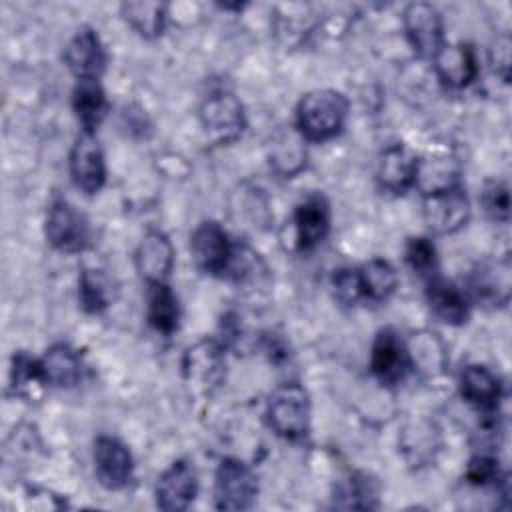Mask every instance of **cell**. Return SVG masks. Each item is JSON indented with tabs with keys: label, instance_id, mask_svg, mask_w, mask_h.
I'll return each instance as SVG.
<instances>
[{
	"label": "cell",
	"instance_id": "ffe728a7",
	"mask_svg": "<svg viewBox=\"0 0 512 512\" xmlns=\"http://www.w3.org/2000/svg\"><path fill=\"white\" fill-rule=\"evenodd\" d=\"M306 138L298 128H280L268 144L270 166L282 176L298 174L306 164Z\"/></svg>",
	"mask_w": 512,
	"mask_h": 512
},
{
	"label": "cell",
	"instance_id": "ba28073f",
	"mask_svg": "<svg viewBox=\"0 0 512 512\" xmlns=\"http://www.w3.org/2000/svg\"><path fill=\"white\" fill-rule=\"evenodd\" d=\"M200 120L206 132L218 142L238 138L246 124L242 104L230 92H216L208 96L200 108Z\"/></svg>",
	"mask_w": 512,
	"mask_h": 512
},
{
	"label": "cell",
	"instance_id": "2e32d148",
	"mask_svg": "<svg viewBox=\"0 0 512 512\" xmlns=\"http://www.w3.org/2000/svg\"><path fill=\"white\" fill-rule=\"evenodd\" d=\"M432 62L438 80L450 88L468 86L478 72L474 52L466 44H442Z\"/></svg>",
	"mask_w": 512,
	"mask_h": 512
},
{
	"label": "cell",
	"instance_id": "9c48e42d",
	"mask_svg": "<svg viewBox=\"0 0 512 512\" xmlns=\"http://www.w3.org/2000/svg\"><path fill=\"white\" fill-rule=\"evenodd\" d=\"M404 30L408 42L422 58H432L442 42V18L428 2H412L404 10Z\"/></svg>",
	"mask_w": 512,
	"mask_h": 512
},
{
	"label": "cell",
	"instance_id": "f546056e",
	"mask_svg": "<svg viewBox=\"0 0 512 512\" xmlns=\"http://www.w3.org/2000/svg\"><path fill=\"white\" fill-rule=\"evenodd\" d=\"M404 258L408 266L422 276H428L436 270V248L428 238H410L404 250Z\"/></svg>",
	"mask_w": 512,
	"mask_h": 512
},
{
	"label": "cell",
	"instance_id": "836d02e7",
	"mask_svg": "<svg viewBox=\"0 0 512 512\" xmlns=\"http://www.w3.org/2000/svg\"><path fill=\"white\" fill-rule=\"evenodd\" d=\"M492 66L498 76H502L504 82L510 78V38L508 34H502L496 38L492 46Z\"/></svg>",
	"mask_w": 512,
	"mask_h": 512
},
{
	"label": "cell",
	"instance_id": "e0dca14e",
	"mask_svg": "<svg viewBox=\"0 0 512 512\" xmlns=\"http://www.w3.org/2000/svg\"><path fill=\"white\" fill-rule=\"evenodd\" d=\"M416 174L418 160L406 146L394 144L386 148L378 158L376 178L384 190L404 192L416 184Z\"/></svg>",
	"mask_w": 512,
	"mask_h": 512
},
{
	"label": "cell",
	"instance_id": "d6986e66",
	"mask_svg": "<svg viewBox=\"0 0 512 512\" xmlns=\"http://www.w3.org/2000/svg\"><path fill=\"white\" fill-rule=\"evenodd\" d=\"M296 240L302 250L314 248L324 240L330 228V208L324 196L314 194L298 204L294 212Z\"/></svg>",
	"mask_w": 512,
	"mask_h": 512
},
{
	"label": "cell",
	"instance_id": "9a60e30c",
	"mask_svg": "<svg viewBox=\"0 0 512 512\" xmlns=\"http://www.w3.org/2000/svg\"><path fill=\"white\" fill-rule=\"evenodd\" d=\"M174 264L170 238L160 230H148L136 248V268L146 282H166Z\"/></svg>",
	"mask_w": 512,
	"mask_h": 512
},
{
	"label": "cell",
	"instance_id": "3957f363",
	"mask_svg": "<svg viewBox=\"0 0 512 512\" xmlns=\"http://www.w3.org/2000/svg\"><path fill=\"white\" fill-rule=\"evenodd\" d=\"M182 376L194 396H210L226 376L224 348L214 338H204L186 348Z\"/></svg>",
	"mask_w": 512,
	"mask_h": 512
},
{
	"label": "cell",
	"instance_id": "277c9868",
	"mask_svg": "<svg viewBox=\"0 0 512 512\" xmlns=\"http://www.w3.org/2000/svg\"><path fill=\"white\" fill-rule=\"evenodd\" d=\"M422 216L434 234H452L468 222V196L460 184L428 192L422 202Z\"/></svg>",
	"mask_w": 512,
	"mask_h": 512
},
{
	"label": "cell",
	"instance_id": "4dcf8cb0",
	"mask_svg": "<svg viewBox=\"0 0 512 512\" xmlns=\"http://www.w3.org/2000/svg\"><path fill=\"white\" fill-rule=\"evenodd\" d=\"M466 480L472 486H498L504 478L498 470V462L492 456L480 454L468 462Z\"/></svg>",
	"mask_w": 512,
	"mask_h": 512
},
{
	"label": "cell",
	"instance_id": "7a4b0ae2",
	"mask_svg": "<svg viewBox=\"0 0 512 512\" xmlns=\"http://www.w3.org/2000/svg\"><path fill=\"white\" fill-rule=\"evenodd\" d=\"M266 418L270 428L288 440H300L310 428V398L308 392L296 384L286 382L278 386L266 404Z\"/></svg>",
	"mask_w": 512,
	"mask_h": 512
},
{
	"label": "cell",
	"instance_id": "603a6c76",
	"mask_svg": "<svg viewBox=\"0 0 512 512\" xmlns=\"http://www.w3.org/2000/svg\"><path fill=\"white\" fill-rule=\"evenodd\" d=\"M460 392L480 410H492L500 398V384L486 366L470 364L460 376Z\"/></svg>",
	"mask_w": 512,
	"mask_h": 512
},
{
	"label": "cell",
	"instance_id": "44dd1931",
	"mask_svg": "<svg viewBox=\"0 0 512 512\" xmlns=\"http://www.w3.org/2000/svg\"><path fill=\"white\" fill-rule=\"evenodd\" d=\"M42 368L48 384L58 388H72L82 378L80 354L68 344H54L42 358Z\"/></svg>",
	"mask_w": 512,
	"mask_h": 512
},
{
	"label": "cell",
	"instance_id": "484cf974",
	"mask_svg": "<svg viewBox=\"0 0 512 512\" xmlns=\"http://www.w3.org/2000/svg\"><path fill=\"white\" fill-rule=\"evenodd\" d=\"M46 384L48 380L44 376L42 360H34L24 352L14 354L10 368V388L14 394L26 400H36L42 396Z\"/></svg>",
	"mask_w": 512,
	"mask_h": 512
},
{
	"label": "cell",
	"instance_id": "1f68e13d",
	"mask_svg": "<svg viewBox=\"0 0 512 512\" xmlns=\"http://www.w3.org/2000/svg\"><path fill=\"white\" fill-rule=\"evenodd\" d=\"M332 286L336 292V298L344 304H354L364 296L360 272L354 268H340L332 276Z\"/></svg>",
	"mask_w": 512,
	"mask_h": 512
},
{
	"label": "cell",
	"instance_id": "4316f807",
	"mask_svg": "<svg viewBox=\"0 0 512 512\" xmlns=\"http://www.w3.org/2000/svg\"><path fill=\"white\" fill-rule=\"evenodd\" d=\"M124 20L144 38H154L162 32L166 20L164 2H128L122 4Z\"/></svg>",
	"mask_w": 512,
	"mask_h": 512
},
{
	"label": "cell",
	"instance_id": "8992f818",
	"mask_svg": "<svg viewBox=\"0 0 512 512\" xmlns=\"http://www.w3.org/2000/svg\"><path fill=\"white\" fill-rule=\"evenodd\" d=\"M46 238L62 252H80L90 242V224L70 202L56 200L46 218Z\"/></svg>",
	"mask_w": 512,
	"mask_h": 512
},
{
	"label": "cell",
	"instance_id": "7c38bea8",
	"mask_svg": "<svg viewBox=\"0 0 512 512\" xmlns=\"http://www.w3.org/2000/svg\"><path fill=\"white\" fill-rule=\"evenodd\" d=\"M64 62L78 80H98L106 66V54L92 28L78 30L64 48Z\"/></svg>",
	"mask_w": 512,
	"mask_h": 512
},
{
	"label": "cell",
	"instance_id": "52a82bcc",
	"mask_svg": "<svg viewBox=\"0 0 512 512\" xmlns=\"http://www.w3.org/2000/svg\"><path fill=\"white\" fill-rule=\"evenodd\" d=\"M370 368L372 374L382 384H398L406 378L412 368V360L408 354V346L404 340L390 328L378 332L370 352Z\"/></svg>",
	"mask_w": 512,
	"mask_h": 512
},
{
	"label": "cell",
	"instance_id": "30bf717a",
	"mask_svg": "<svg viewBox=\"0 0 512 512\" xmlns=\"http://www.w3.org/2000/svg\"><path fill=\"white\" fill-rule=\"evenodd\" d=\"M70 174L74 184L86 194H94L106 180L104 154L92 132H82L70 152Z\"/></svg>",
	"mask_w": 512,
	"mask_h": 512
},
{
	"label": "cell",
	"instance_id": "f1b7e54d",
	"mask_svg": "<svg viewBox=\"0 0 512 512\" xmlns=\"http://www.w3.org/2000/svg\"><path fill=\"white\" fill-rule=\"evenodd\" d=\"M78 296H80V304L86 312H90V314L102 312L110 306L112 284H110V280L106 278V274L102 270L86 268L80 274Z\"/></svg>",
	"mask_w": 512,
	"mask_h": 512
},
{
	"label": "cell",
	"instance_id": "cb8c5ba5",
	"mask_svg": "<svg viewBox=\"0 0 512 512\" xmlns=\"http://www.w3.org/2000/svg\"><path fill=\"white\" fill-rule=\"evenodd\" d=\"M146 314L148 322L162 334H172L178 326V300L166 282H148Z\"/></svg>",
	"mask_w": 512,
	"mask_h": 512
},
{
	"label": "cell",
	"instance_id": "ac0fdd59",
	"mask_svg": "<svg viewBox=\"0 0 512 512\" xmlns=\"http://www.w3.org/2000/svg\"><path fill=\"white\" fill-rule=\"evenodd\" d=\"M474 296L490 306H504L510 298V264L508 260H486L478 264L470 278Z\"/></svg>",
	"mask_w": 512,
	"mask_h": 512
},
{
	"label": "cell",
	"instance_id": "8fae6325",
	"mask_svg": "<svg viewBox=\"0 0 512 512\" xmlns=\"http://www.w3.org/2000/svg\"><path fill=\"white\" fill-rule=\"evenodd\" d=\"M232 248L234 246H230L226 232L216 222H202L190 238V252L194 264L208 274L226 272Z\"/></svg>",
	"mask_w": 512,
	"mask_h": 512
},
{
	"label": "cell",
	"instance_id": "d4e9b609",
	"mask_svg": "<svg viewBox=\"0 0 512 512\" xmlns=\"http://www.w3.org/2000/svg\"><path fill=\"white\" fill-rule=\"evenodd\" d=\"M72 106L84 132H92L106 114V94L98 80H78L72 92Z\"/></svg>",
	"mask_w": 512,
	"mask_h": 512
},
{
	"label": "cell",
	"instance_id": "5bb4252c",
	"mask_svg": "<svg viewBox=\"0 0 512 512\" xmlns=\"http://www.w3.org/2000/svg\"><path fill=\"white\" fill-rule=\"evenodd\" d=\"M196 474L186 460L174 462L156 484V504L162 510H186L196 496Z\"/></svg>",
	"mask_w": 512,
	"mask_h": 512
},
{
	"label": "cell",
	"instance_id": "83f0119b",
	"mask_svg": "<svg viewBox=\"0 0 512 512\" xmlns=\"http://www.w3.org/2000/svg\"><path fill=\"white\" fill-rule=\"evenodd\" d=\"M358 272H360L362 292L370 300H386L398 284V274H396L394 266L380 258L370 260Z\"/></svg>",
	"mask_w": 512,
	"mask_h": 512
},
{
	"label": "cell",
	"instance_id": "6da1fadb",
	"mask_svg": "<svg viewBox=\"0 0 512 512\" xmlns=\"http://www.w3.org/2000/svg\"><path fill=\"white\" fill-rule=\"evenodd\" d=\"M348 102L336 90H312L298 102L296 128L306 140L322 142L336 136L346 120Z\"/></svg>",
	"mask_w": 512,
	"mask_h": 512
},
{
	"label": "cell",
	"instance_id": "7402d4cb",
	"mask_svg": "<svg viewBox=\"0 0 512 512\" xmlns=\"http://www.w3.org/2000/svg\"><path fill=\"white\" fill-rule=\"evenodd\" d=\"M428 304L432 312L448 322V324H462L468 318V300L464 292H460L452 282H446L442 278H434L428 282L426 290Z\"/></svg>",
	"mask_w": 512,
	"mask_h": 512
},
{
	"label": "cell",
	"instance_id": "4fadbf2b",
	"mask_svg": "<svg viewBox=\"0 0 512 512\" xmlns=\"http://www.w3.org/2000/svg\"><path fill=\"white\" fill-rule=\"evenodd\" d=\"M94 468L102 486L118 490L132 478V456L120 440L100 436L94 444Z\"/></svg>",
	"mask_w": 512,
	"mask_h": 512
},
{
	"label": "cell",
	"instance_id": "5b68a950",
	"mask_svg": "<svg viewBox=\"0 0 512 512\" xmlns=\"http://www.w3.org/2000/svg\"><path fill=\"white\" fill-rule=\"evenodd\" d=\"M258 492L254 472L236 458H224L216 470L214 500L220 510H246Z\"/></svg>",
	"mask_w": 512,
	"mask_h": 512
},
{
	"label": "cell",
	"instance_id": "d6a6232c",
	"mask_svg": "<svg viewBox=\"0 0 512 512\" xmlns=\"http://www.w3.org/2000/svg\"><path fill=\"white\" fill-rule=\"evenodd\" d=\"M482 204L484 210L494 218V220H508L510 214V196H508V186L504 182H490L484 188L482 194Z\"/></svg>",
	"mask_w": 512,
	"mask_h": 512
}]
</instances>
